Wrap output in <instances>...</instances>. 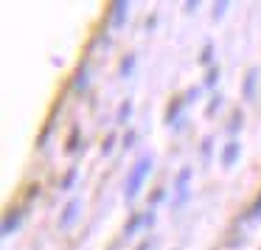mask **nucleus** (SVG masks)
I'll use <instances>...</instances> for the list:
<instances>
[{
  "instance_id": "obj_7",
  "label": "nucleus",
  "mask_w": 261,
  "mask_h": 250,
  "mask_svg": "<svg viewBox=\"0 0 261 250\" xmlns=\"http://www.w3.org/2000/svg\"><path fill=\"white\" fill-rule=\"evenodd\" d=\"M129 113H132V104L126 102V104H121V113H118V121H126L129 118Z\"/></svg>"
},
{
  "instance_id": "obj_8",
  "label": "nucleus",
  "mask_w": 261,
  "mask_h": 250,
  "mask_svg": "<svg viewBox=\"0 0 261 250\" xmlns=\"http://www.w3.org/2000/svg\"><path fill=\"white\" fill-rule=\"evenodd\" d=\"M73 177H76V169H73V171H68V177L62 180V188H70V183H73Z\"/></svg>"
},
{
  "instance_id": "obj_6",
  "label": "nucleus",
  "mask_w": 261,
  "mask_h": 250,
  "mask_svg": "<svg viewBox=\"0 0 261 250\" xmlns=\"http://www.w3.org/2000/svg\"><path fill=\"white\" fill-rule=\"evenodd\" d=\"M132 65H135V57L124 59V62H121V76H129L132 73Z\"/></svg>"
},
{
  "instance_id": "obj_1",
  "label": "nucleus",
  "mask_w": 261,
  "mask_h": 250,
  "mask_svg": "<svg viewBox=\"0 0 261 250\" xmlns=\"http://www.w3.org/2000/svg\"><path fill=\"white\" fill-rule=\"evenodd\" d=\"M149 171H152V158H141L135 166H132V171H129V177H126V186H124V197L126 199H135L138 197V191H141V186H143V180L149 177Z\"/></svg>"
},
{
  "instance_id": "obj_2",
  "label": "nucleus",
  "mask_w": 261,
  "mask_h": 250,
  "mask_svg": "<svg viewBox=\"0 0 261 250\" xmlns=\"http://www.w3.org/2000/svg\"><path fill=\"white\" fill-rule=\"evenodd\" d=\"M79 199H70L68 205H65V211H62V216H59V228H68L70 222L76 219V214H79Z\"/></svg>"
},
{
  "instance_id": "obj_3",
  "label": "nucleus",
  "mask_w": 261,
  "mask_h": 250,
  "mask_svg": "<svg viewBox=\"0 0 261 250\" xmlns=\"http://www.w3.org/2000/svg\"><path fill=\"white\" fill-rule=\"evenodd\" d=\"M236 155H239V143H236V141H230V143L225 146V152H222V163H225L227 169H230V166L236 163Z\"/></svg>"
},
{
  "instance_id": "obj_5",
  "label": "nucleus",
  "mask_w": 261,
  "mask_h": 250,
  "mask_svg": "<svg viewBox=\"0 0 261 250\" xmlns=\"http://www.w3.org/2000/svg\"><path fill=\"white\" fill-rule=\"evenodd\" d=\"M126 12H129V9H126V3H115V12H113V20H115V26H121V23H124Z\"/></svg>"
},
{
  "instance_id": "obj_4",
  "label": "nucleus",
  "mask_w": 261,
  "mask_h": 250,
  "mask_svg": "<svg viewBox=\"0 0 261 250\" xmlns=\"http://www.w3.org/2000/svg\"><path fill=\"white\" fill-rule=\"evenodd\" d=\"M17 225H20V211H17V214L12 211V214L6 216V222H3V236H9V233H14V231H17Z\"/></svg>"
}]
</instances>
